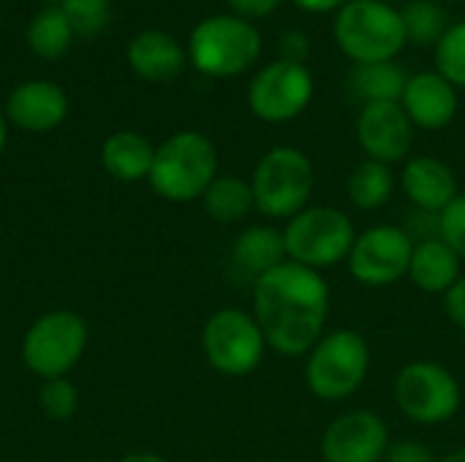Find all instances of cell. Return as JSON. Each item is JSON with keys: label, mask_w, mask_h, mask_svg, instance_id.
<instances>
[{"label": "cell", "mask_w": 465, "mask_h": 462, "mask_svg": "<svg viewBox=\"0 0 465 462\" xmlns=\"http://www.w3.org/2000/svg\"><path fill=\"white\" fill-rule=\"evenodd\" d=\"M5 139H8V128H5V117L0 114V152L5 147Z\"/></svg>", "instance_id": "cell-38"}, {"label": "cell", "mask_w": 465, "mask_h": 462, "mask_svg": "<svg viewBox=\"0 0 465 462\" xmlns=\"http://www.w3.org/2000/svg\"><path fill=\"white\" fill-rule=\"evenodd\" d=\"M155 147L136 131H117L101 147L104 169L120 182H139L150 177Z\"/></svg>", "instance_id": "cell-21"}, {"label": "cell", "mask_w": 465, "mask_h": 462, "mask_svg": "<svg viewBox=\"0 0 465 462\" xmlns=\"http://www.w3.org/2000/svg\"><path fill=\"white\" fill-rule=\"evenodd\" d=\"M120 462H166L163 457L153 455V452H134V455H125Z\"/></svg>", "instance_id": "cell-36"}, {"label": "cell", "mask_w": 465, "mask_h": 462, "mask_svg": "<svg viewBox=\"0 0 465 462\" xmlns=\"http://www.w3.org/2000/svg\"><path fill=\"white\" fill-rule=\"evenodd\" d=\"M256 210L264 218L289 221L302 212L316 188L311 158L297 147H272L262 155L251 177Z\"/></svg>", "instance_id": "cell-5"}, {"label": "cell", "mask_w": 465, "mask_h": 462, "mask_svg": "<svg viewBox=\"0 0 465 462\" xmlns=\"http://www.w3.org/2000/svg\"><path fill=\"white\" fill-rule=\"evenodd\" d=\"M357 240V229L343 210L308 204L302 212L286 221L283 242L289 261L324 272L338 261H346L351 245Z\"/></svg>", "instance_id": "cell-7"}, {"label": "cell", "mask_w": 465, "mask_h": 462, "mask_svg": "<svg viewBox=\"0 0 465 462\" xmlns=\"http://www.w3.org/2000/svg\"><path fill=\"white\" fill-rule=\"evenodd\" d=\"M204 202V212L215 221V223H240L242 218H248L251 210H256L253 202V188L248 180L226 174V177H215L213 185L207 188V193L202 196Z\"/></svg>", "instance_id": "cell-23"}, {"label": "cell", "mask_w": 465, "mask_h": 462, "mask_svg": "<svg viewBox=\"0 0 465 462\" xmlns=\"http://www.w3.org/2000/svg\"><path fill=\"white\" fill-rule=\"evenodd\" d=\"M87 349V324L74 310H52L30 324L22 340V359L41 381L63 378Z\"/></svg>", "instance_id": "cell-10"}, {"label": "cell", "mask_w": 465, "mask_h": 462, "mask_svg": "<svg viewBox=\"0 0 465 462\" xmlns=\"http://www.w3.org/2000/svg\"><path fill=\"white\" fill-rule=\"evenodd\" d=\"M202 351L215 373L242 378L262 365L267 340L253 313L223 308L207 319L202 329Z\"/></svg>", "instance_id": "cell-9"}, {"label": "cell", "mask_w": 465, "mask_h": 462, "mask_svg": "<svg viewBox=\"0 0 465 462\" xmlns=\"http://www.w3.org/2000/svg\"><path fill=\"white\" fill-rule=\"evenodd\" d=\"M74 38L76 35H74V30H71V25H68L60 5L41 8L27 25V46L41 60H60L71 49Z\"/></svg>", "instance_id": "cell-25"}, {"label": "cell", "mask_w": 465, "mask_h": 462, "mask_svg": "<svg viewBox=\"0 0 465 462\" xmlns=\"http://www.w3.org/2000/svg\"><path fill=\"white\" fill-rule=\"evenodd\" d=\"M390 444L387 422L368 408H357L327 425L322 436V457L324 462H384Z\"/></svg>", "instance_id": "cell-13"}, {"label": "cell", "mask_w": 465, "mask_h": 462, "mask_svg": "<svg viewBox=\"0 0 465 462\" xmlns=\"http://www.w3.org/2000/svg\"><path fill=\"white\" fill-rule=\"evenodd\" d=\"M128 65L147 82H172L185 68V49L166 30H142L128 41Z\"/></svg>", "instance_id": "cell-18"}, {"label": "cell", "mask_w": 465, "mask_h": 462, "mask_svg": "<svg viewBox=\"0 0 465 462\" xmlns=\"http://www.w3.org/2000/svg\"><path fill=\"white\" fill-rule=\"evenodd\" d=\"M262 54V35L253 22L234 14L202 19L188 38V57L204 76L229 79L248 71Z\"/></svg>", "instance_id": "cell-6"}, {"label": "cell", "mask_w": 465, "mask_h": 462, "mask_svg": "<svg viewBox=\"0 0 465 462\" xmlns=\"http://www.w3.org/2000/svg\"><path fill=\"white\" fill-rule=\"evenodd\" d=\"M439 237L465 259V193H458V199L439 215Z\"/></svg>", "instance_id": "cell-30"}, {"label": "cell", "mask_w": 465, "mask_h": 462, "mask_svg": "<svg viewBox=\"0 0 465 462\" xmlns=\"http://www.w3.org/2000/svg\"><path fill=\"white\" fill-rule=\"evenodd\" d=\"M313 98V74L305 63L275 60L264 65L251 87H248V106L264 123H289L300 117Z\"/></svg>", "instance_id": "cell-12"}, {"label": "cell", "mask_w": 465, "mask_h": 462, "mask_svg": "<svg viewBox=\"0 0 465 462\" xmlns=\"http://www.w3.org/2000/svg\"><path fill=\"white\" fill-rule=\"evenodd\" d=\"M332 294L322 272L283 261L253 283V319L267 349L281 357H308L324 338Z\"/></svg>", "instance_id": "cell-1"}, {"label": "cell", "mask_w": 465, "mask_h": 462, "mask_svg": "<svg viewBox=\"0 0 465 462\" xmlns=\"http://www.w3.org/2000/svg\"><path fill=\"white\" fill-rule=\"evenodd\" d=\"M357 142L371 161L392 166L409 155L414 142V123L398 101L365 103L357 117Z\"/></svg>", "instance_id": "cell-14"}, {"label": "cell", "mask_w": 465, "mask_h": 462, "mask_svg": "<svg viewBox=\"0 0 465 462\" xmlns=\"http://www.w3.org/2000/svg\"><path fill=\"white\" fill-rule=\"evenodd\" d=\"M297 8L302 11H313V14H327V11H341L349 0H292Z\"/></svg>", "instance_id": "cell-35"}, {"label": "cell", "mask_w": 465, "mask_h": 462, "mask_svg": "<svg viewBox=\"0 0 465 462\" xmlns=\"http://www.w3.org/2000/svg\"><path fill=\"white\" fill-rule=\"evenodd\" d=\"M392 395L401 414L425 428L455 419L463 406L460 381L452 376L450 368L430 359H417L401 368V373L395 376Z\"/></svg>", "instance_id": "cell-8"}, {"label": "cell", "mask_w": 465, "mask_h": 462, "mask_svg": "<svg viewBox=\"0 0 465 462\" xmlns=\"http://www.w3.org/2000/svg\"><path fill=\"white\" fill-rule=\"evenodd\" d=\"M46 3H49V5H54V3H63V0H46Z\"/></svg>", "instance_id": "cell-40"}, {"label": "cell", "mask_w": 465, "mask_h": 462, "mask_svg": "<svg viewBox=\"0 0 465 462\" xmlns=\"http://www.w3.org/2000/svg\"><path fill=\"white\" fill-rule=\"evenodd\" d=\"M406 82H409V76L392 60L354 65V71L349 76V84H351L354 95L362 98V103H381V101H398L401 103Z\"/></svg>", "instance_id": "cell-24"}, {"label": "cell", "mask_w": 465, "mask_h": 462, "mask_svg": "<svg viewBox=\"0 0 465 462\" xmlns=\"http://www.w3.org/2000/svg\"><path fill=\"white\" fill-rule=\"evenodd\" d=\"M460 256L441 240V237H428L414 242V253H411V264H409V275L411 283L425 291V294H447L460 272Z\"/></svg>", "instance_id": "cell-19"}, {"label": "cell", "mask_w": 465, "mask_h": 462, "mask_svg": "<svg viewBox=\"0 0 465 462\" xmlns=\"http://www.w3.org/2000/svg\"><path fill=\"white\" fill-rule=\"evenodd\" d=\"M450 3H460V0H450Z\"/></svg>", "instance_id": "cell-41"}, {"label": "cell", "mask_w": 465, "mask_h": 462, "mask_svg": "<svg viewBox=\"0 0 465 462\" xmlns=\"http://www.w3.org/2000/svg\"><path fill=\"white\" fill-rule=\"evenodd\" d=\"M332 33L354 65L395 60L409 44L401 11L384 0H349L338 11Z\"/></svg>", "instance_id": "cell-4"}, {"label": "cell", "mask_w": 465, "mask_h": 462, "mask_svg": "<svg viewBox=\"0 0 465 462\" xmlns=\"http://www.w3.org/2000/svg\"><path fill=\"white\" fill-rule=\"evenodd\" d=\"M436 71L455 87H465V22L452 25L436 44Z\"/></svg>", "instance_id": "cell-27"}, {"label": "cell", "mask_w": 465, "mask_h": 462, "mask_svg": "<svg viewBox=\"0 0 465 462\" xmlns=\"http://www.w3.org/2000/svg\"><path fill=\"white\" fill-rule=\"evenodd\" d=\"M68 114V95L60 84L30 79L14 87L5 98V117L19 131L46 133L54 131Z\"/></svg>", "instance_id": "cell-15"}, {"label": "cell", "mask_w": 465, "mask_h": 462, "mask_svg": "<svg viewBox=\"0 0 465 462\" xmlns=\"http://www.w3.org/2000/svg\"><path fill=\"white\" fill-rule=\"evenodd\" d=\"M401 19L411 44H439L450 30L447 11L433 0H409L401 11Z\"/></svg>", "instance_id": "cell-26"}, {"label": "cell", "mask_w": 465, "mask_h": 462, "mask_svg": "<svg viewBox=\"0 0 465 462\" xmlns=\"http://www.w3.org/2000/svg\"><path fill=\"white\" fill-rule=\"evenodd\" d=\"M414 240L401 226H371L357 234L346 259L349 275L368 289H387L409 275Z\"/></svg>", "instance_id": "cell-11"}, {"label": "cell", "mask_w": 465, "mask_h": 462, "mask_svg": "<svg viewBox=\"0 0 465 462\" xmlns=\"http://www.w3.org/2000/svg\"><path fill=\"white\" fill-rule=\"evenodd\" d=\"M368 370V340L357 329H332L305 357V387L324 403H341L360 392Z\"/></svg>", "instance_id": "cell-3"}, {"label": "cell", "mask_w": 465, "mask_h": 462, "mask_svg": "<svg viewBox=\"0 0 465 462\" xmlns=\"http://www.w3.org/2000/svg\"><path fill=\"white\" fill-rule=\"evenodd\" d=\"M232 261H234V267L240 272H245L253 280H259L270 270H275L283 261H289L286 242H283V231L275 229V226H248L234 240Z\"/></svg>", "instance_id": "cell-20"}, {"label": "cell", "mask_w": 465, "mask_h": 462, "mask_svg": "<svg viewBox=\"0 0 465 462\" xmlns=\"http://www.w3.org/2000/svg\"><path fill=\"white\" fill-rule=\"evenodd\" d=\"M401 106L414 128L441 131L458 114V93L455 84L447 82L439 71H422L409 76Z\"/></svg>", "instance_id": "cell-16"}, {"label": "cell", "mask_w": 465, "mask_h": 462, "mask_svg": "<svg viewBox=\"0 0 465 462\" xmlns=\"http://www.w3.org/2000/svg\"><path fill=\"white\" fill-rule=\"evenodd\" d=\"M346 193H349V202L357 207V210H365V212H373V210H381L390 204L392 193H395V174H392V166L381 163V161H371L365 158L362 163H357L349 174V182H346Z\"/></svg>", "instance_id": "cell-22"}, {"label": "cell", "mask_w": 465, "mask_h": 462, "mask_svg": "<svg viewBox=\"0 0 465 462\" xmlns=\"http://www.w3.org/2000/svg\"><path fill=\"white\" fill-rule=\"evenodd\" d=\"M444 313L458 329L465 332V275H460L458 283L444 294Z\"/></svg>", "instance_id": "cell-32"}, {"label": "cell", "mask_w": 465, "mask_h": 462, "mask_svg": "<svg viewBox=\"0 0 465 462\" xmlns=\"http://www.w3.org/2000/svg\"><path fill=\"white\" fill-rule=\"evenodd\" d=\"M401 188L414 207L441 215L458 199V177L450 163L433 155L409 158L401 172Z\"/></svg>", "instance_id": "cell-17"}, {"label": "cell", "mask_w": 465, "mask_h": 462, "mask_svg": "<svg viewBox=\"0 0 465 462\" xmlns=\"http://www.w3.org/2000/svg\"><path fill=\"white\" fill-rule=\"evenodd\" d=\"M226 3L234 11V16L248 19V22L264 19V16H270L281 5V0H226Z\"/></svg>", "instance_id": "cell-33"}, {"label": "cell", "mask_w": 465, "mask_h": 462, "mask_svg": "<svg viewBox=\"0 0 465 462\" xmlns=\"http://www.w3.org/2000/svg\"><path fill=\"white\" fill-rule=\"evenodd\" d=\"M311 52V41L302 30H286L281 38V57L292 60V63H305Z\"/></svg>", "instance_id": "cell-34"}, {"label": "cell", "mask_w": 465, "mask_h": 462, "mask_svg": "<svg viewBox=\"0 0 465 462\" xmlns=\"http://www.w3.org/2000/svg\"><path fill=\"white\" fill-rule=\"evenodd\" d=\"M60 8L74 30V35L95 38L109 22L112 3L109 0H63Z\"/></svg>", "instance_id": "cell-28"}, {"label": "cell", "mask_w": 465, "mask_h": 462, "mask_svg": "<svg viewBox=\"0 0 465 462\" xmlns=\"http://www.w3.org/2000/svg\"><path fill=\"white\" fill-rule=\"evenodd\" d=\"M436 462H465V449H455V452L444 455L441 460H436Z\"/></svg>", "instance_id": "cell-37"}, {"label": "cell", "mask_w": 465, "mask_h": 462, "mask_svg": "<svg viewBox=\"0 0 465 462\" xmlns=\"http://www.w3.org/2000/svg\"><path fill=\"white\" fill-rule=\"evenodd\" d=\"M218 177L215 144L199 131H180L155 147L150 185L153 191L174 204L202 199Z\"/></svg>", "instance_id": "cell-2"}, {"label": "cell", "mask_w": 465, "mask_h": 462, "mask_svg": "<svg viewBox=\"0 0 465 462\" xmlns=\"http://www.w3.org/2000/svg\"><path fill=\"white\" fill-rule=\"evenodd\" d=\"M384 462H436L433 452L417 441H395L390 444Z\"/></svg>", "instance_id": "cell-31"}, {"label": "cell", "mask_w": 465, "mask_h": 462, "mask_svg": "<svg viewBox=\"0 0 465 462\" xmlns=\"http://www.w3.org/2000/svg\"><path fill=\"white\" fill-rule=\"evenodd\" d=\"M384 3H390V5H392V3H409V0H384Z\"/></svg>", "instance_id": "cell-39"}, {"label": "cell", "mask_w": 465, "mask_h": 462, "mask_svg": "<svg viewBox=\"0 0 465 462\" xmlns=\"http://www.w3.org/2000/svg\"><path fill=\"white\" fill-rule=\"evenodd\" d=\"M38 403H41V411L52 422H68L79 408V392L65 376L63 378H46L38 389Z\"/></svg>", "instance_id": "cell-29"}]
</instances>
